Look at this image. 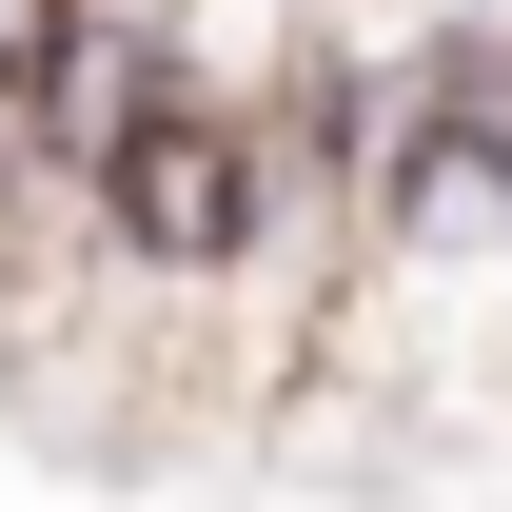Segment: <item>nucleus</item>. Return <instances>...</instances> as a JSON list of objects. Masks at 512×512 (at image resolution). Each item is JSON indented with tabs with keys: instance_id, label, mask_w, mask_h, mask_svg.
Listing matches in <instances>:
<instances>
[{
	"instance_id": "nucleus-1",
	"label": "nucleus",
	"mask_w": 512,
	"mask_h": 512,
	"mask_svg": "<svg viewBox=\"0 0 512 512\" xmlns=\"http://www.w3.org/2000/svg\"><path fill=\"white\" fill-rule=\"evenodd\" d=\"M178 99H197V79H178V0H79L60 60H40V99H20V138H40L60 178H119Z\"/></svg>"
},
{
	"instance_id": "nucleus-2",
	"label": "nucleus",
	"mask_w": 512,
	"mask_h": 512,
	"mask_svg": "<svg viewBox=\"0 0 512 512\" xmlns=\"http://www.w3.org/2000/svg\"><path fill=\"white\" fill-rule=\"evenodd\" d=\"M60 20H79V0H0V119L40 99V60H60Z\"/></svg>"
}]
</instances>
